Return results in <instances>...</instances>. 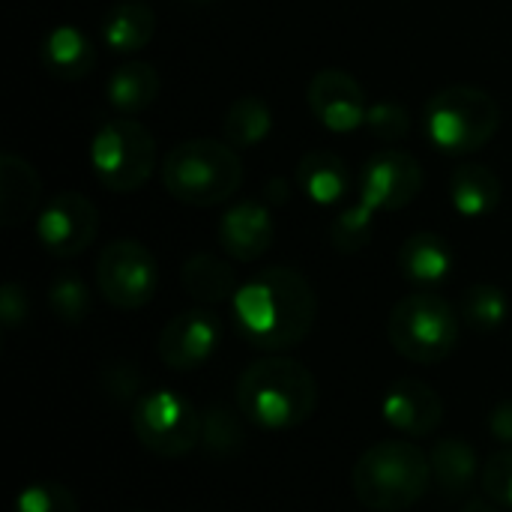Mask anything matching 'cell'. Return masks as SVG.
I'll use <instances>...</instances> for the list:
<instances>
[{
	"mask_svg": "<svg viewBox=\"0 0 512 512\" xmlns=\"http://www.w3.org/2000/svg\"><path fill=\"white\" fill-rule=\"evenodd\" d=\"M234 324L261 351L300 345L318 318V297L309 279L291 267H267L234 294Z\"/></svg>",
	"mask_w": 512,
	"mask_h": 512,
	"instance_id": "6da1fadb",
	"label": "cell"
},
{
	"mask_svg": "<svg viewBox=\"0 0 512 512\" xmlns=\"http://www.w3.org/2000/svg\"><path fill=\"white\" fill-rule=\"evenodd\" d=\"M318 405L315 375L291 357H264L237 381V408L252 426L285 432L303 426Z\"/></svg>",
	"mask_w": 512,
	"mask_h": 512,
	"instance_id": "7a4b0ae2",
	"label": "cell"
},
{
	"mask_svg": "<svg viewBox=\"0 0 512 512\" xmlns=\"http://www.w3.org/2000/svg\"><path fill=\"white\" fill-rule=\"evenodd\" d=\"M432 483L429 456L408 441L372 444L354 465V495L369 512L411 510Z\"/></svg>",
	"mask_w": 512,
	"mask_h": 512,
	"instance_id": "3957f363",
	"label": "cell"
},
{
	"mask_svg": "<svg viewBox=\"0 0 512 512\" xmlns=\"http://www.w3.org/2000/svg\"><path fill=\"white\" fill-rule=\"evenodd\" d=\"M162 183L171 198L189 207L228 201L243 183V162L228 141H180L162 162Z\"/></svg>",
	"mask_w": 512,
	"mask_h": 512,
	"instance_id": "277c9868",
	"label": "cell"
},
{
	"mask_svg": "<svg viewBox=\"0 0 512 512\" xmlns=\"http://www.w3.org/2000/svg\"><path fill=\"white\" fill-rule=\"evenodd\" d=\"M501 126V105L480 87L453 84L426 105V135L444 153L465 156L483 150Z\"/></svg>",
	"mask_w": 512,
	"mask_h": 512,
	"instance_id": "5b68a950",
	"label": "cell"
},
{
	"mask_svg": "<svg viewBox=\"0 0 512 512\" xmlns=\"http://www.w3.org/2000/svg\"><path fill=\"white\" fill-rule=\"evenodd\" d=\"M387 336L399 357L435 366L459 345V315L441 294L414 291L393 306Z\"/></svg>",
	"mask_w": 512,
	"mask_h": 512,
	"instance_id": "8992f818",
	"label": "cell"
},
{
	"mask_svg": "<svg viewBox=\"0 0 512 512\" xmlns=\"http://www.w3.org/2000/svg\"><path fill=\"white\" fill-rule=\"evenodd\" d=\"M90 165L105 189L135 192L156 168V138L138 120H105L90 141Z\"/></svg>",
	"mask_w": 512,
	"mask_h": 512,
	"instance_id": "52a82bcc",
	"label": "cell"
},
{
	"mask_svg": "<svg viewBox=\"0 0 512 512\" xmlns=\"http://www.w3.org/2000/svg\"><path fill=\"white\" fill-rule=\"evenodd\" d=\"M132 432L159 459H180L201 444V414L174 390H150L132 405Z\"/></svg>",
	"mask_w": 512,
	"mask_h": 512,
	"instance_id": "ba28073f",
	"label": "cell"
},
{
	"mask_svg": "<svg viewBox=\"0 0 512 512\" xmlns=\"http://www.w3.org/2000/svg\"><path fill=\"white\" fill-rule=\"evenodd\" d=\"M96 285L114 309L135 312L147 306L159 288V267L153 252L132 237L108 243L96 261Z\"/></svg>",
	"mask_w": 512,
	"mask_h": 512,
	"instance_id": "9c48e42d",
	"label": "cell"
},
{
	"mask_svg": "<svg viewBox=\"0 0 512 512\" xmlns=\"http://www.w3.org/2000/svg\"><path fill=\"white\" fill-rule=\"evenodd\" d=\"M99 231V210L81 192H57L36 216V237L54 258L81 255Z\"/></svg>",
	"mask_w": 512,
	"mask_h": 512,
	"instance_id": "30bf717a",
	"label": "cell"
},
{
	"mask_svg": "<svg viewBox=\"0 0 512 512\" xmlns=\"http://www.w3.org/2000/svg\"><path fill=\"white\" fill-rule=\"evenodd\" d=\"M423 189V168L405 150H381L360 171V198L369 210H402Z\"/></svg>",
	"mask_w": 512,
	"mask_h": 512,
	"instance_id": "8fae6325",
	"label": "cell"
},
{
	"mask_svg": "<svg viewBox=\"0 0 512 512\" xmlns=\"http://www.w3.org/2000/svg\"><path fill=\"white\" fill-rule=\"evenodd\" d=\"M219 339H222V324L213 312L186 309L162 327L156 354L168 369L192 372L213 357V351L219 348Z\"/></svg>",
	"mask_w": 512,
	"mask_h": 512,
	"instance_id": "7c38bea8",
	"label": "cell"
},
{
	"mask_svg": "<svg viewBox=\"0 0 512 512\" xmlns=\"http://www.w3.org/2000/svg\"><path fill=\"white\" fill-rule=\"evenodd\" d=\"M309 108L318 117V123L336 135L360 129L369 114L366 90L345 69H321L309 81Z\"/></svg>",
	"mask_w": 512,
	"mask_h": 512,
	"instance_id": "4fadbf2b",
	"label": "cell"
},
{
	"mask_svg": "<svg viewBox=\"0 0 512 512\" xmlns=\"http://www.w3.org/2000/svg\"><path fill=\"white\" fill-rule=\"evenodd\" d=\"M381 414L396 432H402L408 438H426L441 426L444 402L435 387H429L417 378H399L384 393Z\"/></svg>",
	"mask_w": 512,
	"mask_h": 512,
	"instance_id": "5bb4252c",
	"label": "cell"
},
{
	"mask_svg": "<svg viewBox=\"0 0 512 512\" xmlns=\"http://www.w3.org/2000/svg\"><path fill=\"white\" fill-rule=\"evenodd\" d=\"M276 237L270 210L261 201H240L219 219V246L234 261H258Z\"/></svg>",
	"mask_w": 512,
	"mask_h": 512,
	"instance_id": "9a60e30c",
	"label": "cell"
},
{
	"mask_svg": "<svg viewBox=\"0 0 512 512\" xmlns=\"http://www.w3.org/2000/svg\"><path fill=\"white\" fill-rule=\"evenodd\" d=\"M456 267V252L447 237L435 231H417L399 246V270L408 282L429 291L450 279Z\"/></svg>",
	"mask_w": 512,
	"mask_h": 512,
	"instance_id": "2e32d148",
	"label": "cell"
},
{
	"mask_svg": "<svg viewBox=\"0 0 512 512\" xmlns=\"http://www.w3.org/2000/svg\"><path fill=\"white\" fill-rule=\"evenodd\" d=\"M42 66L60 81H81L96 66L93 39L75 24H57L42 39Z\"/></svg>",
	"mask_w": 512,
	"mask_h": 512,
	"instance_id": "e0dca14e",
	"label": "cell"
},
{
	"mask_svg": "<svg viewBox=\"0 0 512 512\" xmlns=\"http://www.w3.org/2000/svg\"><path fill=\"white\" fill-rule=\"evenodd\" d=\"M42 198V183L36 168L15 156L3 153L0 156V225L3 228H18L24 225Z\"/></svg>",
	"mask_w": 512,
	"mask_h": 512,
	"instance_id": "ac0fdd59",
	"label": "cell"
},
{
	"mask_svg": "<svg viewBox=\"0 0 512 512\" xmlns=\"http://www.w3.org/2000/svg\"><path fill=\"white\" fill-rule=\"evenodd\" d=\"M297 186L312 204L333 207L351 192V168L333 150H312L297 165Z\"/></svg>",
	"mask_w": 512,
	"mask_h": 512,
	"instance_id": "d6986e66",
	"label": "cell"
},
{
	"mask_svg": "<svg viewBox=\"0 0 512 512\" xmlns=\"http://www.w3.org/2000/svg\"><path fill=\"white\" fill-rule=\"evenodd\" d=\"M429 465H432V480L438 483L444 498H465L483 474L477 450L465 438L438 441L429 453Z\"/></svg>",
	"mask_w": 512,
	"mask_h": 512,
	"instance_id": "ffe728a7",
	"label": "cell"
},
{
	"mask_svg": "<svg viewBox=\"0 0 512 512\" xmlns=\"http://www.w3.org/2000/svg\"><path fill=\"white\" fill-rule=\"evenodd\" d=\"M504 186L486 165H459L450 177V201L465 219H483L498 210Z\"/></svg>",
	"mask_w": 512,
	"mask_h": 512,
	"instance_id": "44dd1931",
	"label": "cell"
},
{
	"mask_svg": "<svg viewBox=\"0 0 512 512\" xmlns=\"http://www.w3.org/2000/svg\"><path fill=\"white\" fill-rule=\"evenodd\" d=\"M99 33L111 51L135 54L144 45H150V39L156 33V15L144 0H126V3H117L108 9Z\"/></svg>",
	"mask_w": 512,
	"mask_h": 512,
	"instance_id": "7402d4cb",
	"label": "cell"
},
{
	"mask_svg": "<svg viewBox=\"0 0 512 512\" xmlns=\"http://www.w3.org/2000/svg\"><path fill=\"white\" fill-rule=\"evenodd\" d=\"M180 282L186 294L195 297L198 303H225V300H234V294L240 291L234 267L210 252H198L186 258L180 270Z\"/></svg>",
	"mask_w": 512,
	"mask_h": 512,
	"instance_id": "603a6c76",
	"label": "cell"
},
{
	"mask_svg": "<svg viewBox=\"0 0 512 512\" xmlns=\"http://www.w3.org/2000/svg\"><path fill=\"white\" fill-rule=\"evenodd\" d=\"M105 96H108L111 108H117L120 114H138V111L150 108L159 96L156 66H150L144 60H132V63L117 66L108 78Z\"/></svg>",
	"mask_w": 512,
	"mask_h": 512,
	"instance_id": "cb8c5ba5",
	"label": "cell"
},
{
	"mask_svg": "<svg viewBox=\"0 0 512 512\" xmlns=\"http://www.w3.org/2000/svg\"><path fill=\"white\" fill-rule=\"evenodd\" d=\"M270 129H273V111L261 96L234 99L222 123V135L234 150L258 147L270 135Z\"/></svg>",
	"mask_w": 512,
	"mask_h": 512,
	"instance_id": "d4e9b609",
	"label": "cell"
},
{
	"mask_svg": "<svg viewBox=\"0 0 512 512\" xmlns=\"http://www.w3.org/2000/svg\"><path fill=\"white\" fill-rule=\"evenodd\" d=\"M459 312H462V321L468 327H474L480 333H495L504 327V321L510 315V300L498 285L483 282V285H471L462 294Z\"/></svg>",
	"mask_w": 512,
	"mask_h": 512,
	"instance_id": "484cf974",
	"label": "cell"
},
{
	"mask_svg": "<svg viewBox=\"0 0 512 512\" xmlns=\"http://www.w3.org/2000/svg\"><path fill=\"white\" fill-rule=\"evenodd\" d=\"M240 417L225 405H213L201 414V444L210 456H234L243 450L246 432L240 426Z\"/></svg>",
	"mask_w": 512,
	"mask_h": 512,
	"instance_id": "4316f807",
	"label": "cell"
},
{
	"mask_svg": "<svg viewBox=\"0 0 512 512\" xmlns=\"http://www.w3.org/2000/svg\"><path fill=\"white\" fill-rule=\"evenodd\" d=\"M372 231H375V210H369L363 201H357V204L345 207L336 216V222H333V246L342 255H354V252L369 246Z\"/></svg>",
	"mask_w": 512,
	"mask_h": 512,
	"instance_id": "83f0119b",
	"label": "cell"
},
{
	"mask_svg": "<svg viewBox=\"0 0 512 512\" xmlns=\"http://www.w3.org/2000/svg\"><path fill=\"white\" fill-rule=\"evenodd\" d=\"M48 303L63 324H81L90 312V288L78 273H60L48 288Z\"/></svg>",
	"mask_w": 512,
	"mask_h": 512,
	"instance_id": "f1b7e54d",
	"label": "cell"
},
{
	"mask_svg": "<svg viewBox=\"0 0 512 512\" xmlns=\"http://www.w3.org/2000/svg\"><path fill=\"white\" fill-rule=\"evenodd\" d=\"M12 512H78V501L63 483L39 480L18 492Z\"/></svg>",
	"mask_w": 512,
	"mask_h": 512,
	"instance_id": "f546056e",
	"label": "cell"
},
{
	"mask_svg": "<svg viewBox=\"0 0 512 512\" xmlns=\"http://www.w3.org/2000/svg\"><path fill=\"white\" fill-rule=\"evenodd\" d=\"M480 486H483V495L504 507L512 510V447L498 450L486 465H483V474H480Z\"/></svg>",
	"mask_w": 512,
	"mask_h": 512,
	"instance_id": "4dcf8cb0",
	"label": "cell"
},
{
	"mask_svg": "<svg viewBox=\"0 0 512 512\" xmlns=\"http://www.w3.org/2000/svg\"><path fill=\"white\" fill-rule=\"evenodd\" d=\"M366 126L375 138H381L387 144H399L411 132V114L396 102H375V105H369Z\"/></svg>",
	"mask_w": 512,
	"mask_h": 512,
	"instance_id": "1f68e13d",
	"label": "cell"
},
{
	"mask_svg": "<svg viewBox=\"0 0 512 512\" xmlns=\"http://www.w3.org/2000/svg\"><path fill=\"white\" fill-rule=\"evenodd\" d=\"M102 384H105V393L114 399V402H132L141 390V378L132 366L126 363H114L102 372ZM138 402V399H135Z\"/></svg>",
	"mask_w": 512,
	"mask_h": 512,
	"instance_id": "d6a6232c",
	"label": "cell"
},
{
	"mask_svg": "<svg viewBox=\"0 0 512 512\" xmlns=\"http://www.w3.org/2000/svg\"><path fill=\"white\" fill-rule=\"evenodd\" d=\"M0 318H3V324L9 330L18 327L27 318V294H24L21 285H15V282L3 285V291H0Z\"/></svg>",
	"mask_w": 512,
	"mask_h": 512,
	"instance_id": "836d02e7",
	"label": "cell"
},
{
	"mask_svg": "<svg viewBox=\"0 0 512 512\" xmlns=\"http://www.w3.org/2000/svg\"><path fill=\"white\" fill-rule=\"evenodd\" d=\"M489 432H492L495 441L512 447V399H504V402H498L492 408V414H489Z\"/></svg>",
	"mask_w": 512,
	"mask_h": 512,
	"instance_id": "e575fe53",
	"label": "cell"
},
{
	"mask_svg": "<svg viewBox=\"0 0 512 512\" xmlns=\"http://www.w3.org/2000/svg\"><path fill=\"white\" fill-rule=\"evenodd\" d=\"M270 204H285L288 198H291V192H288V180H282V177H273L270 183H267V195H264Z\"/></svg>",
	"mask_w": 512,
	"mask_h": 512,
	"instance_id": "d590c367",
	"label": "cell"
},
{
	"mask_svg": "<svg viewBox=\"0 0 512 512\" xmlns=\"http://www.w3.org/2000/svg\"><path fill=\"white\" fill-rule=\"evenodd\" d=\"M459 512H510V510H504V507H498V504H492V501L486 498V501H468V504H465Z\"/></svg>",
	"mask_w": 512,
	"mask_h": 512,
	"instance_id": "8d00e7d4",
	"label": "cell"
},
{
	"mask_svg": "<svg viewBox=\"0 0 512 512\" xmlns=\"http://www.w3.org/2000/svg\"><path fill=\"white\" fill-rule=\"evenodd\" d=\"M198 3H204V0H198Z\"/></svg>",
	"mask_w": 512,
	"mask_h": 512,
	"instance_id": "74e56055",
	"label": "cell"
}]
</instances>
